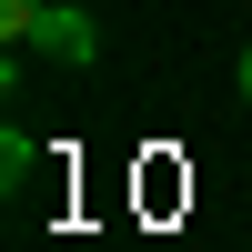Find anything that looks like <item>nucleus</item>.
I'll return each mask as SVG.
<instances>
[{
  "instance_id": "1",
  "label": "nucleus",
  "mask_w": 252,
  "mask_h": 252,
  "mask_svg": "<svg viewBox=\"0 0 252 252\" xmlns=\"http://www.w3.org/2000/svg\"><path fill=\"white\" fill-rule=\"evenodd\" d=\"M31 51L71 61V71H91V61H101V31H91V10H71V0H51V10H40V31H31Z\"/></svg>"
},
{
  "instance_id": "2",
  "label": "nucleus",
  "mask_w": 252,
  "mask_h": 252,
  "mask_svg": "<svg viewBox=\"0 0 252 252\" xmlns=\"http://www.w3.org/2000/svg\"><path fill=\"white\" fill-rule=\"evenodd\" d=\"M0 182H10V192H20V182H31V131H20V121H10V131H0Z\"/></svg>"
},
{
  "instance_id": "3",
  "label": "nucleus",
  "mask_w": 252,
  "mask_h": 252,
  "mask_svg": "<svg viewBox=\"0 0 252 252\" xmlns=\"http://www.w3.org/2000/svg\"><path fill=\"white\" fill-rule=\"evenodd\" d=\"M40 10H51V0H0V40H31Z\"/></svg>"
},
{
  "instance_id": "4",
  "label": "nucleus",
  "mask_w": 252,
  "mask_h": 252,
  "mask_svg": "<svg viewBox=\"0 0 252 252\" xmlns=\"http://www.w3.org/2000/svg\"><path fill=\"white\" fill-rule=\"evenodd\" d=\"M242 101H252V40H242Z\"/></svg>"
}]
</instances>
